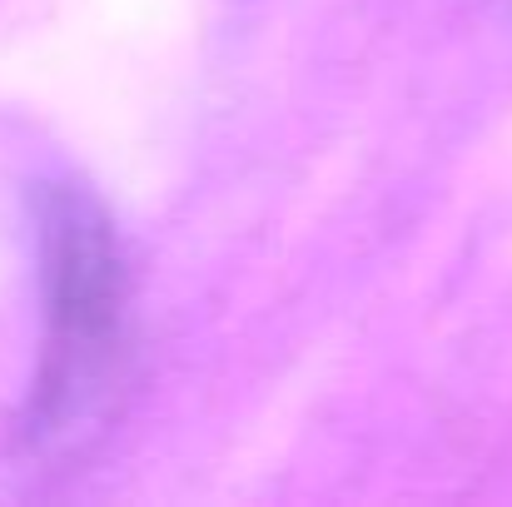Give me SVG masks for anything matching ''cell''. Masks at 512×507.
I'll use <instances>...</instances> for the list:
<instances>
[{
  "mask_svg": "<svg viewBox=\"0 0 512 507\" xmlns=\"http://www.w3.org/2000/svg\"><path fill=\"white\" fill-rule=\"evenodd\" d=\"M488 5H498V10H512V0H488Z\"/></svg>",
  "mask_w": 512,
  "mask_h": 507,
  "instance_id": "2",
  "label": "cell"
},
{
  "mask_svg": "<svg viewBox=\"0 0 512 507\" xmlns=\"http://www.w3.org/2000/svg\"><path fill=\"white\" fill-rule=\"evenodd\" d=\"M40 368L20 413V438L40 463L85 453L120 408L130 368V264L115 219L85 184L40 194Z\"/></svg>",
  "mask_w": 512,
  "mask_h": 507,
  "instance_id": "1",
  "label": "cell"
}]
</instances>
